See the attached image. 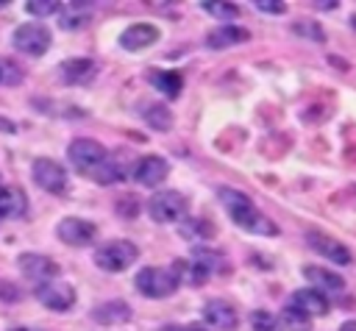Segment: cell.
<instances>
[{"mask_svg":"<svg viewBox=\"0 0 356 331\" xmlns=\"http://www.w3.org/2000/svg\"><path fill=\"white\" fill-rule=\"evenodd\" d=\"M306 245H309L314 253L331 259L334 264H350V261H353L350 250H348L339 239H334V236H328V234H323V231H306Z\"/></svg>","mask_w":356,"mask_h":331,"instance_id":"30bf717a","label":"cell"},{"mask_svg":"<svg viewBox=\"0 0 356 331\" xmlns=\"http://www.w3.org/2000/svg\"><path fill=\"white\" fill-rule=\"evenodd\" d=\"M58 72H61L64 83L78 86V83H89L97 75V64L92 58H67V61H61Z\"/></svg>","mask_w":356,"mask_h":331,"instance_id":"2e32d148","label":"cell"},{"mask_svg":"<svg viewBox=\"0 0 356 331\" xmlns=\"http://www.w3.org/2000/svg\"><path fill=\"white\" fill-rule=\"evenodd\" d=\"M281 320H284V325H286L289 331H306V328L312 325V317L300 314V312H298V309H292L289 303L284 306V312H281Z\"/></svg>","mask_w":356,"mask_h":331,"instance_id":"f546056e","label":"cell"},{"mask_svg":"<svg viewBox=\"0 0 356 331\" xmlns=\"http://www.w3.org/2000/svg\"><path fill=\"white\" fill-rule=\"evenodd\" d=\"M159 331H203L200 325H178V323H170V325H161Z\"/></svg>","mask_w":356,"mask_h":331,"instance_id":"8d00e7d4","label":"cell"},{"mask_svg":"<svg viewBox=\"0 0 356 331\" xmlns=\"http://www.w3.org/2000/svg\"><path fill=\"white\" fill-rule=\"evenodd\" d=\"M256 8L264 11V14H284L286 3H281V0H256Z\"/></svg>","mask_w":356,"mask_h":331,"instance_id":"836d02e7","label":"cell"},{"mask_svg":"<svg viewBox=\"0 0 356 331\" xmlns=\"http://www.w3.org/2000/svg\"><path fill=\"white\" fill-rule=\"evenodd\" d=\"M170 270L178 275V284L200 286V284H206V281H209V273H206V270H203L197 261H192V259H175Z\"/></svg>","mask_w":356,"mask_h":331,"instance_id":"d4e9b609","label":"cell"},{"mask_svg":"<svg viewBox=\"0 0 356 331\" xmlns=\"http://www.w3.org/2000/svg\"><path fill=\"white\" fill-rule=\"evenodd\" d=\"M200 8L206 11V14H211V17H217V19H236L239 17V6L236 3H214V0H203L200 3Z\"/></svg>","mask_w":356,"mask_h":331,"instance_id":"83f0119b","label":"cell"},{"mask_svg":"<svg viewBox=\"0 0 356 331\" xmlns=\"http://www.w3.org/2000/svg\"><path fill=\"white\" fill-rule=\"evenodd\" d=\"M156 39H159V28L156 25H150V22H134V25H128L120 33V47L134 53V50L150 47Z\"/></svg>","mask_w":356,"mask_h":331,"instance_id":"9a60e30c","label":"cell"},{"mask_svg":"<svg viewBox=\"0 0 356 331\" xmlns=\"http://www.w3.org/2000/svg\"><path fill=\"white\" fill-rule=\"evenodd\" d=\"M36 298L42 306L53 309V312H67L72 303H75V289L67 284V281H47L42 286H36Z\"/></svg>","mask_w":356,"mask_h":331,"instance_id":"8fae6325","label":"cell"},{"mask_svg":"<svg viewBox=\"0 0 356 331\" xmlns=\"http://www.w3.org/2000/svg\"><path fill=\"white\" fill-rule=\"evenodd\" d=\"M186 209H189L186 195L175 189H161L147 200V214L153 223H181L186 217Z\"/></svg>","mask_w":356,"mask_h":331,"instance_id":"3957f363","label":"cell"},{"mask_svg":"<svg viewBox=\"0 0 356 331\" xmlns=\"http://www.w3.org/2000/svg\"><path fill=\"white\" fill-rule=\"evenodd\" d=\"M147 81H150V86H156L164 97H178L181 89H184L181 72H172V70H150V72H147Z\"/></svg>","mask_w":356,"mask_h":331,"instance_id":"cb8c5ba5","label":"cell"},{"mask_svg":"<svg viewBox=\"0 0 356 331\" xmlns=\"http://www.w3.org/2000/svg\"><path fill=\"white\" fill-rule=\"evenodd\" d=\"M17 264H19V273L33 286H42L47 281H56V275H58V264L50 256H42V253H22Z\"/></svg>","mask_w":356,"mask_h":331,"instance_id":"ba28073f","label":"cell"},{"mask_svg":"<svg viewBox=\"0 0 356 331\" xmlns=\"http://www.w3.org/2000/svg\"><path fill=\"white\" fill-rule=\"evenodd\" d=\"M0 300L17 303V300H19V289H17L14 284H0Z\"/></svg>","mask_w":356,"mask_h":331,"instance_id":"d590c367","label":"cell"},{"mask_svg":"<svg viewBox=\"0 0 356 331\" xmlns=\"http://www.w3.org/2000/svg\"><path fill=\"white\" fill-rule=\"evenodd\" d=\"M92 320L100 325H120L131 320V306L125 300H106L92 309Z\"/></svg>","mask_w":356,"mask_h":331,"instance_id":"ac0fdd59","label":"cell"},{"mask_svg":"<svg viewBox=\"0 0 356 331\" xmlns=\"http://www.w3.org/2000/svg\"><path fill=\"white\" fill-rule=\"evenodd\" d=\"M289 306L298 309L300 314L306 317H320V314H328L331 303L323 292H317L314 286H303V289H295L292 298H289Z\"/></svg>","mask_w":356,"mask_h":331,"instance_id":"4fadbf2b","label":"cell"},{"mask_svg":"<svg viewBox=\"0 0 356 331\" xmlns=\"http://www.w3.org/2000/svg\"><path fill=\"white\" fill-rule=\"evenodd\" d=\"M58 8H61V3H56V0H28L25 3V11L33 17H50V14H58Z\"/></svg>","mask_w":356,"mask_h":331,"instance_id":"4dcf8cb0","label":"cell"},{"mask_svg":"<svg viewBox=\"0 0 356 331\" xmlns=\"http://www.w3.org/2000/svg\"><path fill=\"white\" fill-rule=\"evenodd\" d=\"M178 234H181L184 239H189V242H209V239H214L217 228H214V223L206 220V217H184V220L178 223Z\"/></svg>","mask_w":356,"mask_h":331,"instance_id":"7402d4cb","label":"cell"},{"mask_svg":"<svg viewBox=\"0 0 356 331\" xmlns=\"http://www.w3.org/2000/svg\"><path fill=\"white\" fill-rule=\"evenodd\" d=\"M339 331H356V320H348V323H342V325H339Z\"/></svg>","mask_w":356,"mask_h":331,"instance_id":"74e56055","label":"cell"},{"mask_svg":"<svg viewBox=\"0 0 356 331\" xmlns=\"http://www.w3.org/2000/svg\"><path fill=\"white\" fill-rule=\"evenodd\" d=\"M92 19V6L89 3H67L58 8V25L64 31H81Z\"/></svg>","mask_w":356,"mask_h":331,"instance_id":"ffe728a7","label":"cell"},{"mask_svg":"<svg viewBox=\"0 0 356 331\" xmlns=\"http://www.w3.org/2000/svg\"><path fill=\"white\" fill-rule=\"evenodd\" d=\"M122 159H125V153H114V156H108V153H106V159L100 161V167H97L89 178H95V181H100V184H114V181L128 178V175H131V170L122 164Z\"/></svg>","mask_w":356,"mask_h":331,"instance_id":"44dd1931","label":"cell"},{"mask_svg":"<svg viewBox=\"0 0 356 331\" xmlns=\"http://www.w3.org/2000/svg\"><path fill=\"white\" fill-rule=\"evenodd\" d=\"M31 172H33L36 186H42L44 192H50V195H64L67 192V170L58 161H53L47 156H39V159H33Z\"/></svg>","mask_w":356,"mask_h":331,"instance_id":"8992f818","label":"cell"},{"mask_svg":"<svg viewBox=\"0 0 356 331\" xmlns=\"http://www.w3.org/2000/svg\"><path fill=\"white\" fill-rule=\"evenodd\" d=\"M170 175V164L161 156H142L134 167H131V178L142 186H159L164 178Z\"/></svg>","mask_w":356,"mask_h":331,"instance_id":"7c38bea8","label":"cell"},{"mask_svg":"<svg viewBox=\"0 0 356 331\" xmlns=\"http://www.w3.org/2000/svg\"><path fill=\"white\" fill-rule=\"evenodd\" d=\"M192 261H197L209 275L214 273V270H225L228 267V261H225V256H222V250H214V248H203V245H197L195 250H192V256H189Z\"/></svg>","mask_w":356,"mask_h":331,"instance_id":"4316f807","label":"cell"},{"mask_svg":"<svg viewBox=\"0 0 356 331\" xmlns=\"http://www.w3.org/2000/svg\"><path fill=\"white\" fill-rule=\"evenodd\" d=\"M142 120L153 128V131H170L172 128V111L164 103H147L142 108Z\"/></svg>","mask_w":356,"mask_h":331,"instance_id":"484cf974","label":"cell"},{"mask_svg":"<svg viewBox=\"0 0 356 331\" xmlns=\"http://www.w3.org/2000/svg\"><path fill=\"white\" fill-rule=\"evenodd\" d=\"M134 281L145 298H167L178 289V275L170 267H142Z\"/></svg>","mask_w":356,"mask_h":331,"instance_id":"277c9868","label":"cell"},{"mask_svg":"<svg viewBox=\"0 0 356 331\" xmlns=\"http://www.w3.org/2000/svg\"><path fill=\"white\" fill-rule=\"evenodd\" d=\"M250 328L253 331H281V320L273 317L267 309H256V312H250Z\"/></svg>","mask_w":356,"mask_h":331,"instance_id":"f1b7e54d","label":"cell"},{"mask_svg":"<svg viewBox=\"0 0 356 331\" xmlns=\"http://www.w3.org/2000/svg\"><path fill=\"white\" fill-rule=\"evenodd\" d=\"M248 39H250V33H248L245 28H239V25H220V28L209 31L206 45H209L211 50H222V47L242 45V42H248Z\"/></svg>","mask_w":356,"mask_h":331,"instance_id":"d6986e66","label":"cell"},{"mask_svg":"<svg viewBox=\"0 0 356 331\" xmlns=\"http://www.w3.org/2000/svg\"><path fill=\"white\" fill-rule=\"evenodd\" d=\"M28 209V197L19 186H3L0 184V220H17Z\"/></svg>","mask_w":356,"mask_h":331,"instance_id":"e0dca14e","label":"cell"},{"mask_svg":"<svg viewBox=\"0 0 356 331\" xmlns=\"http://www.w3.org/2000/svg\"><path fill=\"white\" fill-rule=\"evenodd\" d=\"M11 331H42V328H31V325H17V328H11Z\"/></svg>","mask_w":356,"mask_h":331,"instance_id":"f35d334b","label":"cell"},{"mask_svg":"<svg viewBox=\"0 0 356 331\" xmlns=\"http://www.w3.org/2000/svg\"><path fill=\"white\" fill-rule=\"evenodd\" d=\"M303 275L314 284V289L317 292H339L342 286H345V281H342V275H337V273H331V270H325V267H317V264H306L303 267Z\"/></svg>","mask_w":356,"mask_h":331,"instance_id":"603a6c76","label":"cell"},{"mask_svg":"<svg viewBox=\"0 0 356 331\" xmlns=\"http://www.w3.org/2000/svg\"><path fill=\"white\" fill-rule=\"evenodd\" d=\"M217 197L222 200V209L228 211V217H231L239 228H245V231H250V234H261V236H275V234H278V225H275L267 214H261V211L256 209V203H253L245 192L231 189V186H220V189H217Z\"/></svg>","mask_w":356,"mask_h":331,"instance_id":"6da1fadb","label":"cell"},{"mask_svg":"<svg viewBox=\"0 0 356 331\" xmlns=\"http://www.w3.org/2000/svg\"><path fill=\"white\" fill-rule=\"evenodd\" d=\"M22 70L14 61H0V83H19Z\"/></svg>","mask_w":356,"mask_h":331,"instance_id":"d6a6232c","label":"cell"},{"mask_svg":"<svg viewBox=\"0 0 356 331\" xmlns=\"http://www.w3.org/2000/svg\"><path fill=\"white\" fill-rule=\"evenodd\" d=\"M292 31H295L298 36H306V39H314V42H323V39H325L323 28H320L317 22H309V19H298V22L292 25Z\"/></svg>","mask_w":356,"mask_h":331,"instance_id":"1f68e13d","label":"cell"},{"mask_svg":"<svg viewBox=\"0 0 356 331\" xmlns=\"http://www.w3.org/2000/svg\"><path fill=\"white\" fill-rule=\"evenodd\" d=\"M50 42H53L50 39V31L44 25H36V22H25V25H19L14 31V47L19 53H25V56H33V58L44 56L47 47H50Z\"/></svg>","mask_w":356,"mask_h":331,"instance_id":"52a82bcc","label":"cell"},{"mask_svg":"<svg viewBox=\"0 0 356 331\" xmlns=\"http://www.w3.org/2000/svg\"><path fill=\"white\" fill-rule=\"evenodd\" d=\"M350 25H353V31H356V14H353V17H350Z\"/></svg>","mask_w":356,"mask_h":331,"instance_id":"ab89813d","label":"cell"},{"mask_svg":"<svg viewBox=\"0 0 356 331\" xmlns=\"http://www.w3.org/2000/svg\"><path fill=\"white\" fill-rule=\"evenodd\" d=\"M117 211H120L122 217H136V214H139V203H136V197H122V200L117 203Z\"/></svg>","mask_w":356,"mask_h":331,"instance_id":"e575fe53","label":"cell"},{"mask_svg":"<svg viewBox=\"0 0 356 331\" xmlns=\"http://www.w3.org/2000/svg\"><path fill=\"white\" fill-rule=\"evenodd\" d=\"M0 8H6V3H3V0H0Z\"/></svg>","mask_w":356,"mask_h":331,"instance_id":"60d3db41","label":"cell"},{"mask_svg":"<svg viewBox=\"0 0 356 331\" xmlns=\"http://www.w3.org/2000/svg\"><path fill=\"white\" fill-rule=\"evenodd\" d=\"M139 250L134 242L128 239H111V242H103L97 250H95V264L106 273H122L128 270L134 261H136Z\"/></svg>","mask_w":356,"mask_h":331,"instance_id":"7a4b0ae2","label":"cell"},{"mask_svg":"<svg viewBox=\"0 0 356 331\" xmlns=\"http://www.w3.org/2000/svg\"><path fill=\"white\" fill-rule=\"evenodd\" d=\"M203 320H206L209 325L220 328V331H234V328L239 325L236 309H234L228 300H222V298H214V300H209V303L203 306Z\"/></svg>","mask_w":356,"mask_h":331,"instance_id":"5bb4252c","label":"cell"},{"mask_svg":"<svg viewBox=\"0 0 356 331\" xmlns=\"http://www.w3.org/2000/svg\"><path fill=\"white\" fill-rule=\"evenodd\" d=\"M67 159H70V164H72L78 172L92 175V172L100 167V161L106 159V147H103L100 142H95V139H75V142H70V147H67Z\"/></svg>","mask_w":356,"mask_h":331,"instance_id":"5b68a950","label":"cell"},{"mask_svg":"<svg viewBox=\"0 0 356 331\" xmlns=\"http://www.w3.org/2000/svg\"><path fill=\"white\" fill-rule=\"evenodd\" d=\"M56 234L64 245H72V248H83L89 242H95L97 236V225L89 223V220H81V217H64L58 225H56Z\"/></svg>","mask_w":356,"mask_h":331,"instance_id":"9c48e42d","label":"cell"}]
</instances>
